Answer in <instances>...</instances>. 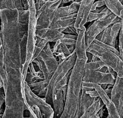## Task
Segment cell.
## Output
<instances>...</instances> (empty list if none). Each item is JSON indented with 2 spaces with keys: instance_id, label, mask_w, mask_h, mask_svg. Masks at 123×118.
<instances>
[{
  "instance_id": "cell-6",
  "label": "cell",
  "mask_w": 123,
  "mask_h": 118,
  "mask_svg": "<svg viewBox=\"0 0 123 118\" xmlns=\"http://www.w3.org/2000/svg\"><path fill=\"white\" fill-rule=\"evenodd\" d=\"M5 109L2 118H24V96L16 90H7L4 92Z\"/></svg>"
},
{
  "instance_id": "cell-24",
  "label": "cell",
  "mask_w": 123,
  "mask_h": 118,
  "mask_svg": "<svg viewBox=\"0 0 123 118\" xmlns=\"http://www.w3.org/2000/svg\"><path fill=\"white\" fill-rule=\"evenodd\" d=\"M49 79H43L28 85L32 92L37 95L40 91L47 87Z\"/></svg>"
},
{
  "instance_id": "cell-48",
  "label": "cell",
  "mask_w": 123,
  "mask_h": 118,
  "mask_svg": "<svg viewBox=\"0 0 123 118\" xmlns=\"http://www.w3.org/2000/svg\"><path fill=\"white\" fill-rule=\"evenodd\" d=\"M98 117L99 118H102L103 116V114H104V109H103V107L101 108L98 111L97 113Z\"/></svg>"
},
{
  "instance_id": "cell-27",
  "label": "cell",
  "mask_w": 123,
  "mask_h": 118,
  "mask_svg": "<svg viewBox=\"0 0 123 118\" xmlns=\"http://www.w3.org/2000/svg\"><path fill=\"white\" fill-rule=\"evenodd\" d=\"M48 42L46 41V40L42 39L39 43L35 44L31 62L33 61L34 59H35L39 55V54L42 51L43 48H44V47L45 46V45L47 44Z\"/></svg>"
},
{
  "instance_id": "cell-9",
  "label": "cell",
  "mask_w": 123,
  "mask_h": 118,
  "mask_svg": "<svg viewBox=\"0 0 123 118\" xmlns=\"http://www.w3.org/2000/svg\"><path fill=\"white\" fill-rule=\"evenodd\" d=\"M23 91L25 104L29 106H37L39 109L44 118H49L54 114L52 107L46 102L45 98L40 97L34 93L25 80L23 81Z\"/></svg>"
},
{
  "instance_id": "cell-41",
  "label": "cell",
  "mask_w": 123,
  "mask_h": 118,
  "mask_svg": "<svg viewBox=\"0 0 123 118\" xmlns=\"http://www.w3.org/2000/svg\"><path fill=\"white\" fill-rule=\"evenodd\" d=\"M14 1L16 9L18 11H22L24 10L21 0H15Z\"/></svg>"
},
{
  "instance_id": "cell-39",
  "label": "cell",
  "mask_w": 123,
  "mask_h": 118,
  "mask_svg": "<svg viewBox=\"0 0 123 118\" xmlns=\"http://www.w3.org/2000/svg\"><path fill=\"white\" fill-rule=\"evenodd\" d=\"M32 109L34 113L35 114L37 118H44V117L42 113H41L39 109L36 105H32L31 106H29Z\"/></svg>"
},
{
  "instance_id": "cell-35",
  "label": "cell",
  "mask_w": 123,
  "mask_h": 118,
  "mask_svg": "<svg viewBox=\"0 0 123 118\" xmlns=\"http://www.w3.org/2000/svg\"><path fill=\"white\" fill-rule=\"evenodd\" d=\"M37 80L38 79L36 78V77L35 76L32 74L29 71H27L25 76V81L27 83L28 85L37 82L38 81Z\"/></svg>"
},
{
  "instance_id": "cell-4",
  "label": "cell",
  "mask_w": 123,
  "mask_h": 118,
  "mask_svg": "<svg viewBox=\"0 0 123 118\" xmlns=\"http://www.w3.org/2000/svg\"><path fill=\"white\" fill-rule=\"evenodd\" d=\"M29 1V20L28 30L27 32V44L26 49L25 60L22 65V75L23 80L24 81L29 64L31 62L35 46L36 30V15L35 7V0H30Z\"/></svg>"
},
{
  "instance_id": "cell-32",
  "label": "cell",
  "mask_w": 123,
  "mask_h": 118,
  "mask_svg": "<svg viewBox=\"0 0 123 118\" xmlns=\"http://www.w3.org/2000/svg\"><path fill=\"white\" fill-rule=\"evenodd\" d=\"M123 26H121L119 32V42H118V51L119 52L120 57L122 59L123 58Z\"/></svg>"
},
{
  "instance_id": "cell-50",
  "label": "cell",
  "mask_w": 123,
  "mask_h": 118,
  "mask_svg": "<svg viewBox=\"0 0 123 118\" xmlns=\"http://www.w3.org/2000/svg\"><path fill=\"white\" fill-rule=\"evenodd\" d=\"M112 88H106L104 90V91L105 92L109 95V94H110L111 93V89H112Z\"/></svg>"
},
{
  "instance_id": "cell-11",
  "label": "cell",
  "mask_w": 123,
  "mask_h": 118,
  "mask_svg": "<svg viewBox=\"0 0 123 118\" xmlns=\"http://www.w3.org/2000/svg\"><path fill=\"white\" fill-rule=\"evenodd\" d=\"M115 78L109 73H102L98 70L85 69L83 81L98 85L102 84H114Z\"/></svg>"
},
{
  "instance_id": "cell-37",
  "label": "cell",
  "mask_w": 123,
  "mask_h": 118,
  "mask_svg": "<svg viewBox=\"0 0 123 118\" xmlns=\"http://www.w3.org/2000/svg\"><path fill=\"white\" fill-rule=\"evenodd\" d=\"M61 43L66 45V46H70L72 45H75L76 39H68L65 38H62V39H59Z\"/></svg>"
},
{
  "instance_id": "cell-34",
  "label": "cell",
  "mask_w": 123,
  "mask_h": 118,
  "mask_svg": "<svg viewBox=\"0 0 123 118\" xmlns=\"http://www.w3.org/2000/svg\"><path fill=\"white\" fill-rule=\"evenodd\" d=\"M28 23H22L19 22L18 28H19V34L20 39L22 38L23 36L27 32L28 30Z\"/></svg>"
},
{
  "instance_id": "cell-21",
  "label": "cell",
  "mask_w": 123,
  "mask_h": 118,
  "mask_svg": "<svg viewBox=\"0 0 123 118\" xmlns=\"http://www.w3.org/2000/svg\"><path fill=\"white\" fill-rule=\"evenodd\" d=\"M105 5L113 14L121 19L123 18V5L119 0H104Z\"/></svg>"
},
{
  "instance_id": "cell-12",
  "label": "cell",
  "mask_w": 123,
  "mask_h": 118,
  "mask_svg": "<svg viewBox=\"0 0 123 118\" xmlns=\"http://www.w3.org/2000/svg\"><path fill=\"white\" fill-rule=\"evenodd\" d=\"M110 99L115 105L121 118H123V78L117 76L110 94Z\"/></svg>"
},
{
  "instance_id": "cell-47",
  "label": "cell",
  "mask_w": 123,
  "mask_h": 118,
  "mask_svg": "<svg viewBox=\"0 0 123 118\" xmlns=\"http://www.w3.org/2000/svg\"><path fill=\"white\" fill-rule=\"evenodd\" d=\"M98 71H99L102 73H108V66H104L103 67H102L101 68L98 69Z\"/></svg>"
},
{
  "instance_id": "cell-45",
  "label": "cell",
  "mask_w": 123,
  "mask_h": 118,
  "mask_svg": "<svg viewBox=\"0 0 123 118\" xmlns=\"http://www.w3.org/2000/svg\"><path fill=\"white\" fill-rule=\"evenodd\" d=\"M86 58H87V61H86V63L91 62L93 55L92 54H91V53L89 52H86Z\"/></svg>"
},
{
  "instance_id": "cell-30",
  "label": "cell",
  "mask_w": 123,
  "mask_h": 118,
  "mask_svg": "<svg viewBox=\"0 0 123 118\" xmlns=\"http://www.w3.org/2000/svg\"><path fill=\"white\" fill-rule=\"evenodd\" d=\"M18 12V21L19 23H28L29 20V10H23Z\"/></svg>"
},
{
  "instance_id": "cell-15",
  "label": "cell",
  "mask_w": 123,
  "mask_h": 118,
  "mask_svg": "<svg viewBox=\"0 0 123 118\" xmlns=\"http://www.w3.org/2000/svg\"><path fill=\"white\" fill-rule=\"evenodd\" d=\"M64 34L59 32L58 30L49 28L36 27V36L40 39L50 42H55L62 39Z\"/></svg>"
},
{
  "instance_id": "cell-43",
  "label": "cell",
  "mask_w": 123,
  "mask_h": 118,
  "mask_svg": "<svg viewBox=\"0 0 123 118\" xmlns=\"http://www.w3.org/2000/svg\"><path fill=\"white\" fill-rule=\"evenodd\" d=\"M22 4L24 10H28L29 9V1L28 0H22Z\"/></svg>"
},
{
  "instance_id": "cell-55",
  "label": "cell",
  "mask_w": 123,
  "mask_h": 118,
  "mask_svg": "<svg viewBox=\"0 0 123 118\" xmlns=\"http://www.w3.org/2000/svg\"><path fill=\"white\" fill-rule=\"evenodd\" d=\"M3 116V114H0V118H2Z\"/></svg>"
},
{
  "instance_id": "cell-8",
  "label": "cell",
  "mask_w": 123,
  "mask_h": 118,
  "mask_svg": "<svg viewBox=\"0 0 123 118\" xmlns=\"http://www.w3.org/2000/svg\"><path fill=\"white\" fill-rule=\"evenodd\" d=\"M61 1L62 0H46L44 4L36 12V27H49Z\"/></svg>"
},
{
  "instance_id": "cell-26",
  "label": "cell",
  "mask_w": 123,
  "mask_h": 118,
  "mask_svg": "<svg viewBox=\"0 0 123 118\" xmlns=\"http://www.w3.org/2000/svg\"><path fill=\"white\" fill-rule=\"evenodd\" d=\"M4 52L0 36V79L2 81L5 78V70L4 68Z\"/></svg>"
},
{
  "instance_id": "cell-52",
  "label": "cell",
  "mask_w": 123,
  "mask_h": 118,
  "mask_svg": "<svg viewBox=\"0 0 123 118\" xmlns=\"http://www.w3.org/2000/svg\"><path fill=\"white\" fill-rule=\"evenodd\" d=\"M107 84H100V86L101 87V88L103 89V90H105V89H106L107 88Z\"/></svg>"
},
{
  "instance_id": "cell-46",
  "label": "cell",
  "mask_w": 123,
  "mask_h": 118,
  "mask_svg": "<svg viewBox=\"0 0 123 118\" xmlns=\"http://www.w3.org/2000/svg\"><path fill=\"white\" fill-rule=\"evenodd\" d=\"M108 73H109L110 74H111V75H112L114 78H116V77H117V74L116 73L111 67L108 66Z\"/></svg>"
},
{
  "instance_id": "cell-13",
  "label": "cell",
  "mask_w": 123,
  "mask_h": 118,
  "mask_svg": "<svg viewBox=\"0 0 123 118\" xmlns=\"http://www.w3.org/2000/svg\"><path fill=\"white\" fill-rule=\"evenodd\" d=\"M94 0H81L79 8L76 13L74 27L78 30H82L85 27V25L87 23V19L91 12Z\"/></svg>"
},
{
  "instance_id": "cell-31",
  "label": "cell",
  "mask_w": 123,
  "mask_h": 118,
  "mask_svg": "<svg viewBox=\"0 0 123 118\" xmlns=\"http://www.w3.org/2000/svg\"><path fill=\"white\" fill-rule=\"evenodd\" d=\"M108 10V9H107ZM106 11L100 13H95L93 12H90L89 13V14L88 15V17L87 19V22H91L92 21H94L95 20L99 18L100 17H102L104 15H105L106 13Z\"/></svg>"
},
{
  "instance_id": "cell-3",
  "label": "cell",
  "mask_w": 123,
  "mask_h": 118,
  "mask_svg": "<svg viewBox=\"0 0 123 118\" xmlns=\"http://www.w3.org/2000/svg\"><path fill=\"white\" fill-rule=\"evenodd\" d=\"M86 51L97 57L105 65L111 68L118 77L123 78V61L120 56L94 42L90 44Z\"/></svg>"
},
{
  "instance_id": "cell-51",
  "label": "cell",
  "mask_w": 123,
  "mask_h": 118,
  "mask_svg": "<svg viewBox=\"0 0 123 118\" xmlns=\"http://www.w3.org/2000/svg\"><path fill=\"white\" fill-rule=\"evenodd\" d=\"M99 59L97 57H96V56L93 55V57H92V60H91V62H96V61H99Z\"/></svg>"
},
{
  "instance_id": "cell-18",
  "label": "cell",
  "mask_w": 123,
  "mask_h": 118,
  "mask_svg": "<svg viewBox=\"0 0 123 118\" xmlns=\"http://www.w3.org/2000/svg\"><path fill=\"white\" fill-rule=\"evenodd\" d=\"M52 106L54 111L53 118H59L64 108V102L62 92L61 90H57L52 94Z\"/></svg>"
},
{
  "instance_id": "cell-40",
  "label": "cell",
  "mask_w": 123,
  "mask_h": 118,
  "mask_svg": "<svg viewBox=\"0 0 123 118\" xmlns=\"http://www.w3.org/2000/svg\"><path fill=\"white\" fill-rule=\"evenodd\" d=\"M46 0H37L35 1V7L36 11H38L46 2Z\"/></svg>"
},
{
  "instance_id": "cell-54",
  "label": "cell",
  "mask_w": 123,
  "mask_h": 118,
  "mask_svg": "<svg viewBox=\"0 0 123 118\" xmlns=\"http://www.w3.org/2000/svg\"><path fill=\"white\" fill-rule=\"evenodd\" d=\"M53 117H54V114L53 115H52L50 117H49V118H53Z\"/></svg>"
},
{
  "instance_id": "cell-22",
  "label": "cell",
  "mask_w": 123,
  "mask_h": 118,
  "mask_svg": "<svg viewBox=\"0 0 123 118\" xmlns=\"http://www.w3.org/2000/svg\"><path fill=\"white\" fill-rule=\"evenodd\" d=\"M37 58L40 59L43 62L49 72L52 75L58 65V62L55 57L48 56L42 51Z\"/></svg>"
},
{
  "instance_id": "cell-23",
  "label": "cell",
  "mask_w": 123,
  "mask_h": 118,
  "mask_svg": "<svg viewBox=\"0 0 123 118\" xmlns=\"http://www.w3.org/2000/svg\"><path fill=\"white\" fill-rule=\"evenodd\" d=\"M104 105L101 99L98 97L93 104L79 118H92Z\"/></svg>"
},
{
  "instance_id": "cell-36",
  "label": "cell",
  "mask_w": 123,
  "mask_h": 118,
  "mask_svg": "<svg viewBox=\"0 0 123 118\" xmlns=\"http://www.w3.org/2000/svg\"><path fill=\"white\" fill-rule=\"evenodd\" d=\"M79 30L75 28L74 26H72L65 28L62 33L64 34H71L77 36L79 33Z\"/></svg>"
},
{
  "instance_id": "cell-19",
  "label": "cell",
  "mask_w": 123,
  "mask_h": 118,
  "mask_svg": "<svg viewBox=\"0 0 123 118\" xmlns=\"http://www.w3.org/2000/svg\"><path fill=\"white\" fill-rule=\"evenodd\" d=\"M88 88L82 87L81 93L80 98L79 110L77 114V118H79L85 111L90 106L96 101L97 98L91 97L86 93V91Z\"/></svg>"
},
{
  "instance_id": "cell-56",
  "label": "cell",
  "mask_w": 123,
  "mask_h": 118,
  "mask_svg": "<svg viewBox=\"0 0 123 118\" xmlns=\"http://www.w3.org/2000/svg\"><path fill=\"white\" fill-rule=\"evenodd\" d=\"M107 118H109V117H107Z\"/></svg>"
},
{
  "instance_id": "cell-17",
  "label": "cell",
  "mask_w": 123,
  "mask_h": 118,
  "mask_svg": "<svg viewBox=\"0 0 123 118\" xmlns=\"http://www.w3.org/2000/svg\"><path fill=\"white\" fill-rule=\"evenodd\" d=\"M76 13L69 15L53 19L49 28L52 29L58 30L61 28H66L69 26H74Z\"/></svg>"
},
{
  "instance_id": "cell-49",
  "label": "cell",
  "mask_w": 123,
  "mask_h": 118,
  "mask_svg": "<svg viewBox=\"0 0 123 118\" xmlns=\"http://www.w3.org/2000/svg\"><path fill=\"white\" fill-rule=\"evenodd\" d=\"M67 47L71 53H73L75 51V45L67 46Z\"/></svg>"
},
{
  "instance_id": "cell-25",
  "label": "cell",
  "mask_w": 123,
  "mask_h": 118,
  "mask_svg": "<svg viewBox=\"0 0 123 118\" xmlns=\"http://www.w3.org/2000/svg\"><path fill=\"white\" fill-rule=\"evenodd\" d=\"M26 44H27V33H25L23 36L22 38L20 39V53H21V57L22 65L24 64L25 60Z\"/></svg>"
},
{
  "instance_id": "cell-42",
  "label": "cell",
  "mask_w": 123,
  "mask_h": 118,
  "mask_svg": "<svg viewBox=\"0 0 123 118\" xmlns=\"http://www.w3.org/2000/svg\"><path fill=\"white\" fill-rule=\"evenodd\" d=\"M4 99L5 95L3 88H0V109L3 104L4 103Z\"/></svg>"
},
{
  "instance_id": "cell-38",
  "label": "cell",
  "mask_w": 123,
  "mask_h": 118,
  "mask_svg": "<svg viewBox=\"0 0 123 118\" xmlns=\"http://www.w3.org/2000/svg\"><path fill=\"white\" fill-rule=\"evenodd\" d=\"M103 6H105L104 0H98L94 1L92 4L91 12H93L96 10V9L101 7Z\"/></svg>"
},
{
  "instance_id": "cell-1",
  "label": "cell",
  "mask_w": 123,
  "mask_h": 118,
  "mask_svg": "<svg viewBox=\"0 0 123 118\" xmlns=\"http://www.w3.org/2000/svg\"><path fill=\"white\" fill-rule=\"evenodd\" d=\"M0 36L4 56L14 66L22 69L18 12L16 9L0 10Z\"/></svg>"
},
{
  "instance_id": "cell-20",
  "label": "cell",
  "mask_w": 123,
  "mask_h": 118,
  "mask_svg": "<svg viewBox=\"0 0 123 118\" xmlns=\"http://www.w3.org/2000/svg\"><path fill=\"white\" fill-rule=\"evenodd\" d=\"M81 2V0H73L69 5L59 7L56 10L53 19L76 13Z\"/></svg>"
},
{
  "instance_id": "cell-2",
  "label": "cell",
  "mask_w": 123,
  "mask_h": 118,
  "mask_svg": "<svg viewBox=\"0 0 123 118\" xmlns=\"http://www.w3.org/2000/svg\"><path fill=\"white\" fill-rule=\"evenodd\" d=\"M86 61L76 58L67 84L63 110L59 118H77L82 82Z\"/></svg>"
},
{
  "instance_id": "cell-16",
  "label": "cell",
  "mask_w": 123,
  "mask_h": 118,
  "mask_svg": "<svg viewBox=\"0 0 123 118\" xmlns=\"http://www.w3.org/2000/svg\"><path fill=\"white\" fill-rule=\"evenodd\" d=\"M86 28L79 30L75 44V53L76 58L79 60L87 61L86 43L85 34Z\"/></svg>"
},
{
  "instance_id": "cell-7",
  "label": "cell",
  "mask_w": 123,
  "mask_h": 118,
  "mask_svg": "<svg viewBox=\"0 0 123 118\" xmlns=\"http://www.w3.org/2000/svg\"><path fill=\"white\" fill-rule=\"evenodd\" d=\"M116 17L108 9L105 15L95 20L88 26L86 29L85 34L86 50L94 41L96 36L111 25Z\"/></svg>"
},
{
  "instance_id": "cell-14",
  "label": "cell",
  "mask_w": 123,
  "mask_h": 118,
  "mask_svg": "<svg viewBox=\"0 0 123 118\" xmlns=\"http://www.w3.org/2000/svg\"><path fill=\"white\" fill-rule=\"evenodd\" d=\"M123 26V20L115 23H111L102 32L100 41L115 48L117 37Z\"/></svg>"
},
{
  "instance_id": "cell-53",
  "label": "cell",
  "mask_w": 123,
  "mask_h": 118,
  "mask_svg": "<svg viewBox=\"0 0 123 118\" xmlns=\"http://www.w3.org/2000/svg\"><path fill=\"white\" fill-rule=\"evenodd\" d=\"M92 118H99V117H98V114L97 113L96 114H95Z\"/></svg>"
},
{
  "instance_id": "cell-10",
  "label": "cell",
  "mask_w": 123,
  "mask_h": 118,
  "mask_svg": "<svg viewBox=\"0 0 123 118\" xmlns=\"http://www.w3.org/2000/svg\"><path fill=\"white\" fill-rule=\"evenodd\" d=\"M82 87L94 89L97 92L98 97L101 99L108 110V115L110 118H121L115 105L111 100L110 96L101 88L99 85L83 81Z\"/></svg>"
},
{
  "instance_id": "cell-5",
  "label": "cell",
  "mask_w": 123,
  "mask_h": 118,
  "mask_svg": "<svg viewBox=\"0 0 123 118\" xmlns=\"http://www.w3.org/2000/svg\"><path fill=\"white\" fill-rule=\"evenodd\" d=\"M76 60L75 51L69 56L64 59L58 65L49 80L47 92L44 97L46 102L51 106L52 105V90L55 86L73 68Z\"/></svg>"
},
{
  "instance_id": "cell-28",
  "label": "cell",
  "mask_w": 123,
  "mask_h": 118,
  "mask_svg": "<svg viewBox=\"0 0 123 118\" xmlns=\"http://www.w3.org/2000/svg\"><path fill=\"white\" fill-rule=\"evenodd\" d=\"M104 66L106 65H105V64L100 60L96 62H91L86 63L85 69L91 70H98Z\"/></svg>"
},
{
  "instance_id": "cell-29",
  "label": "cell",
  "mask_w": 123,
  "mask_h": 118,
  "mask_svg": "<svg viewBox=\"0 0 123 118\" xmlns=\"http://www.w3.org/2000/svg\"><path fill=\"white\" fill-rule=\"evenodd\" d=\"M4 9H16L14 1L13 0H0V10Z\"/></svg>"
},
{
  "instance_id": "cell-44",
  "label": "cell",
  "mask_w": 123,
  "mask_h": 118,
  "mask_svg": "<svg viewBox=\"0 0 123 118\" xmlns=\"http://www.w3.org/2000/svg\"><path fill=\"white\" fill-rule=\"evenodd\" d=\"M77 36L74 35H71V34H64L63 38H68V39H76Z\"/></svg>"
},
{
  "instance_id": "cell-33",
  "label": "cell",
  "mask_w": 123,
  "mask_h": 118,
  "mask_svg": "<svg viewBox=\"0 0 123 118\" xmlns=\"http://www.w3.org/2000/svg\"><path fill=\"white\" fill-rule=\"evenodd\" d=\"M93 42L98 44V45H100V46H101V47H103V48H105L106 49H108V50H109L110 51H112V52L115 53L117 55L120 56L119 52L118 50L116 48H115V47H111V46H109V45H108L107 44H105L104 43H102L101 41H98V40H97L96 39H95Z\"/></svg>"
}]
</instances>
